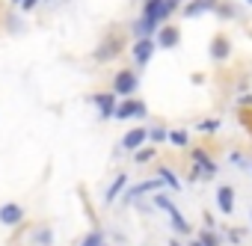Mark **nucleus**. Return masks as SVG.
Wrapping results in <instances>:
<instances>
[{
  "mask_svg": "<svg viewBox=\"0 0 252 246\" xmlns=\"http://www.w3.org/2000/svg\"><path fill=\"white\" fill-rule=\"evenodd\" d=\"M122 48H125V36H119V33L104 36L101 45L95 48V62H110V60H116V57L122 54Z\"/></svg>",
  "mask_w": 252,
  "mask_h": 246,
  "instance_id": "f257e3e1",
  "label": "nucleus"
},
{
  "mask_svg": "<svg viewBox=\"0 0 252 246\" xmlns=\"http://www.w3.org/2000/svg\"><path fill=\"white\" fill-rule=\"evenodd\" d=\"M110 86H113L116 95H134V89L140 86V77H137L134 68H122V71L113 74V83Z\"/></svg>",
  "mask_w": 252,
  "mask_h": 246,
  "instance_id": "f03ea898",
  "label": "nucleus"
},
{
  "mask_svg": "<svg viewBox=\"0 0 252 246\" xmlns=\"http://www.w3.org/2000/svg\"><path fill=\"white\" fill-rule=\"evenodd\" d=\"M146 113H149L146 101H134V98H128V101H122V104L116 107V116H113V119H119V122H125V119H143Z\"/></svg>",
  "mask_w": 252,
  "mask_h": 246,
  "instance_id": "7ed1b4c3",
  "label": "nucleus"
},
{
  "mask_svg": "<svg viewBox=\"0 0 252 246\" xmlns=\"http://www.w3.org/2000/svg\"><path fill=\"white\" fill-rule=\"evenodd\" d=\"M24 222V208L18 202H6V205H0V225H6V228H15Z\"/></svg>",
  "mask_w": 252,
  "mask_h": 246,
  "instance_id": "20e7f679",
  "label": "nucleus"
},
{
  "mask_svg": "<svg viewBox=\"0 0 252 246\" xmlns=\"http://www.w3.org/2000/svg\"><path fill=\"white\" fill-rule=\"evenodd\" d=\"M92 104L98 107V116L101 119H113L116 116V92L110 89V92H98V95H92Z\"/></svg>",
  "mask_w": 252,
  "mask_h": 246,
  "instance_id": "39448f33",
  "label": "nucleus"
},
{
  "mask_svg": "<svg viewBox=\"0 0 252 246\" xmlns=\"http://www.w3.org/2000/svg\"><path fill=\"white\" fill-rule=\"evenodd\" d=\"M193 163H196V166L190 169V178H193V181H196V178H202V175H214V172H217V163H214L202 149H196V152H193Z\"/></svg>",
  "mask_w": 252,
  "mask_h": 246,
  "instance_id": "423d86ee",
  "label": "nucleus"
},
{
  "mask_svg": "<svg viewBox=\"0 0 252 246\" xmlns=\"http://www.w3.org/2000/svg\"><path fill=\"white\" fill-rule=\"evenodd\" d=\"M155 48H158V42H155L152 36H143V39H137V42H134V51H131V54H134V62H137V65H146V62L152 60Z\"/></svg>",
  "mask_w": 252,
  "mask_h": 246,
  "instance_id": "0eeeda50",
  "label": "nucleus"
},
{
  "mask_svg": "<svg viewBox=\"0 0 252 246\" xmlns=\"http://www.w3.org/2000/svg\"><path fill=\"white\" fill-rule=\"evenodd\" d=\"M217 3L220 0H190L184 6V18H199L205 12H217Z\"/></svg>",
  "mask_w": 252,
  "mask_h": 246,
  "instance_id": "6e6552de",
  "label": "nucleus"
},
{
  "mask_svg": "<svg viewBox=\"0 0 252 246\" xmlns=\"http://www.w3.org/2000/svg\"><path fill=\"white\" fill-rule=\"evenodd\" d=\"M166 181L158 175V178H152V181H143V184H137V187H131L128 193H125V202H134V199H140V196H146V193H152V190H160Z\"/></svg>",
  "mask_w": 252,
  "mask_h": 246,
  "instance_id": "1a4fd4ad",
  "label": "nucleus"
},
{
  "mask_svg": "<svg viewBox=\"0 0 252 246\" xmlns=\"http://www.w3.org/2000/svg\"><path fill=\"white\" fill-rule=\"evenodd\" d=\"M146 140H149V131H146V128H134V131H128V134L122 137V149L137 152V149H140Z\"/></svg>",
  "mask_w": 252,
  "mask_h": 246,
  "instance_id": "9d476101",
  "label": "nucleus"
},
{
  "mask_svg": "<svg viewBox=\"0 0 252 246\" xmlns=\"http://www.w3.org/2000/svg\"><path fill=\"white\" fill-rule=\"evenodd\" d=\"M125 187H128V175H116L113 178V184L107 187V193H104V205H113L116 199H119V193H125Z\"/></svg>",
  "mask_w": 252,
  "mask_h": 246,
  "instance_id": "9b49d317",
  "label": "nucleus"
},
{
  "mask_svg": "<svg viewBox=\"0 0 252 246\" xmlns=\"http://www.w3.org/2000/svg\"><path fill=\"white\" fill-rule=\"evenodd\" d=\"M178 39H181V30H178V27H163V30H158V45H160V48H175Z\"/></svg>",
  "mask_w": 252,
  "mask_h": 246,
  "instance_id": "f8f14e48",
  "label": "nucleus"
},
{
  "mask_svg": "<svg viewBox=\"0 0 252 246\" xmlns=\"http://www.w3.org/2000/svg\"><path fill=\"white\" fill-rule=\"evenodd\" d=\"M217 208H220L222 214H231V211H234V190H231V187H220V190H217Z\"/></svg>",
  "mask_w": 252,
  "mask_h": 246,
  "instance_id": "ddd939ff",
  "label": "nucleus"
},
{
  "mask_svg": "<svg viewBox=\"0 0 252 246\" xmlns=\"http://www.w3.org/2000/svg\"><path fill=\"white\" fill-rule=\"evenodd\" d=\"M228 51H231L228 39H225V36H214V42H211V57H214V60H225Z\"/></svg>",
  "mask_w": 252,
  "mask_h": 246,
  "instance_id": "4468645a",
  "label": "nucleus"
},
{
  "mask_svg": "<svg viewBox=\"0 0 252 246\" xmlns=\"http://www.w3.org/2000/svg\"><path fill=\"white\" fill-rule=\"evenodd\" d=\"M33 243H36V246H51V243H54V231H51L48 225L36 228V231H33Z\"/></svg>",
  "mask_w": 252,
  "mask_h": 246,
  "instance_id": "2eb2a0df",
  "label": "nucleus"
},
{
  "mask_svg": "<svg viewBox=\"0 0 252 246\" xmlns=\"http://www.w3.org/2000/svg\"><path fill=\"white\" fill-rule=\"evenodd\" d=\"M169 219H172V228H175L178 234H190V231H193V228H190V222H187L178 211H172V214H169Z\"/></svg>",
  "mask_w": 252,
  "mask_h": 246,
  "instance_id": "dca6fc26",
  "label": "nucleus"
},
{
  "mask_svg": "<svg viewBox=\"0 0 252 246\" xmlns=\"http://www.w3.org/2000/svg\"><path fill=\"white\" fill-rule=\"evenodd\" d=\"M104 243V231L101 228H95V231H89L83 240H80V246H101Z\"/></svg>",
  "mask_w": 252,
  "mask_h": 246,
  "instance_id": "f3484780",
  "label": "nucleus"
},
{
  "mask_svg": "<svg viewBox=\"0 0 252 246\" xmlns=\"http://www.w3.org/2000/svg\"><path fill=\"white\" fill-rule=\"evenodd\" d=\"M152 157H155V149H143V146H140V149L134 152V163H140V166H143V163H149Z\"/></svg>",
  "mask_w": 252,
  "mask_h": 246,
  "instance_id": "a211bd4d",
  "label": "nucleus"
},
{
  "mask_svg": "<svg viewBox=\"0 0 252 246\" xmlns=\"http://www.w3.org/2000/svg\"><path fill=\"white\" fill-rule=\"evenodd\" d=\"M158 175H160V178H163V181H166V184H169L172 190H181V181L175 178V172H172V169H166V166H163V169H160Z\"/></svg>",
  "mask_w": 252,
  "mask_h": 246,
  "instance_id": "6ab92c4d",
  "label": "nucleus"
},
{
  "mask_svg": "<svg viewBox=\"0 0 252 246\" xmlns=\"http://www.w3.org/2000/svg\"><path fill=\"white\" fill-rule=\"evenodd\" d=\"M169 143H172V146H187V143H190V137H187V131H181V128H178V131H169Z\"/></svg>",
  "mask_w": 252,
  "mask_h": 246,
  "instance_id": "aec40b11",
  "label": "nucleus"
},
{
  "mask_svg": "<svg viewBox=\"0 0 252 246\" xmlns=\"http://www.w3.org/2000/svg\"><path fill=\"white\" fill-rule=\"evenodd\" d=\"M155 208H160V211H166V214L178 211V208L172 205V199H169V196H155Z\"/></svg>",
  "mask_w": 252,
  "mask_h": 246,
  "instance_id": "412c9836",
  "label": "nucleus"
},
{
  "mask_svg": "<svg viewBox=\"0 0 252 246\" xmlns=\"http://www.w3.org/2000/svg\"><path fill=\"white\" fill-rule=\"evenodd\" d=\"M149 140H152V143H166V140H169V131H163V128H152V131H149Z\"/></svg>",
  "mask_w": 252,
  "mask_h": 246,
  "instance_id": "4be33fe9",
  "label": "nucleus"
},
{
  "mask_svg": "<svg viewBox=\"0 0 252 246\" xmlns=\"http://www.w3.org/2000/svg\"><path fill=\"white\" fill-rule=\"evenodd\" d=\"M237 119H240V125L252 134V110H240V113H237Z\"/></svg>",
  "mask_w": 252,
  "mask_h": 246,
  "instance_id": "5701e85b",
  "label": "nucleus"
},
{
  "mask_svg": "<svg viewBox=\"0 0 252 246\" xmlns=\"http://www.w3.org/2000/svg\"><path fill=\"white\" fill-rule=\"evenodd\" d=\"M217 12H220V18H231V15H234V6H228V3H217Z\"/></svg>",
  "mask_w": 252,
  "mask_h": 246,
  "instance_id": "b1692460",
  "label": "nucleus"
},
{
  "mask_svg": "<svg viewBox=\"0 0 252 246\" xmlns=\"http://www.w3.org/2000/svg\"><path fill=\"white\" fill-rule=\"evenodd\" d=\"M202 240H205V243H208V246H220V240H217V237H214V234H208V231H205V234H202Z\"/></svg>",
  "mask_w": 252,
  "mask_h": 246,
  "instance_id": "393cba45",
  "label": "nucleus"
},
{
  "mask_svg": "<svg viewBox=\"0 0 252 246\" xmlns=\"http://www.w3.org/2000/svg\"><path fill=\"white\" fill-rule=\"evenodd\" d=\"M36 3H39V0H21V9H24V12H30Z\"/></svg>",
  "mask_w": 252,
  "mask_h": 246,
  "instance_id": "a878e982",
  "label": "nucleus"
},
{
  "mask_svg": "<svg viewBox=\"0 0 252 246\" xmlns=\"http://www.w3.org/2000/svg\"><path fill=\"white\" fill-rule=\"evenodd\" d=\"M199 131H217V122H202Z\"/></svg>",
  "mask_w": 252,
  "mask_h": 246,
  "instance_id": "bb28decb",
  "label": "nucleus"
},
{
  "mask_svg": "<svg viewBox=\"0 0 252 246\" xmlns=\"http://www.w3.org/2000/svg\"><path fill=\"white\" fill-rule=\"evenodd\" d=\"M190 246H208V243H205V240H202V237H199V240H193V243H190Z\"/></svg>",
  "mask_w": 252,
  "mask_h": 246,
  "instance_id": "cd10ccee",
  "label": "nucleus"
},
{
  "mask_svg": "<svg viewBox=\"0 0 252 246\" xmlns=\"http://www.w3.org/2000/svg\"><path fill=\"white\" fill-rule=\"evenodd\" d=\"M169 246H181V243H178V240H169Z\"/></svg>",
  "mask_w": 252,
  "mask_h": 246,
  "instance_id": "c85d7f7f",
  "label": "nucleus"
},
{
  "mask_svg": "<svg viewBox=\"0 0 252 246\" xmlns=\"http://www.w3.org/2000/svg\"><path fill=\"white\" fill-rule=\"evenodd\" d=\"M12 3H18V6H21V0H12Z\"/></svg>",
  "mask_w": 252,
  "mask_h": 246,
  "instance_id": "c756f323",
  "label": "nucleus"
},
{
  "mask_svg": "<svg viewBox=\"0 0 252 246\" xmlns=\"http://www.w3.org/2000/svg\"><path fill=\"white\" fill-rule=\"evenodd\" d=\"M101 246H107V243H101Z\"/></svg>",
  "mask_w": 252,
  "mask_h": 246,
  "instance_id": "7c9ffc66",
  "label": "nucleus"
},
{
  "mask_svg": "<svg viewBox=\"0 0 252 246\" xmlns=\"http://www.w3.org/2000/svg\"><path fill=\"white\" fill-rule=\"evenodd\" d=\"M249 3H252V0H249Z\"/></svg>",
  "mask_w": 252,
  "mask_h": 246,
  "instance_id": "2f4dec72",
  "label": "nucleus"
},
{
  "mask_svg": "<svg viewBox=\"0 0 252 246\" xmlns=\"http://www.w3.org/2000/svg\"><path fill=\"white\" fill-rule=\"evenodd\" d=\"M48 3H51V0H48Z\"/></svg>",
  "mask_w": 252,
  "mask_h": 246,
  "instance_id": "473e14b6",
  "label": "nucleus"
}]
</instances>
